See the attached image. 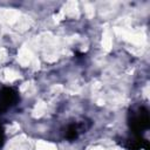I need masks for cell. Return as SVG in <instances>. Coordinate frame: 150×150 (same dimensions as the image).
<instances>
[{
    "mask_svg": "<svg viewBox=\"0 0 150 150\" xmlns=\"http://www.w3.org/2000/svg\"><path fill=\"white\" fill-rule=\"evenodd\" d=\"M16 101V94L11 88H4L0 91V111L8 109Z\"/></svg>",
    "mask_w": 150,
    "mask_h": 150,
    "instance_id": "cell-1",
    "label": "cell"
},
{
    "mask_svg": "<svg viewBox=\"0 0 150 150\" xmlns=\"http://www.w3.org/2000/svg\"><path fill=\"white\" fill-rule=\"evenodd\" d=\"M77 134H79L77 128H76L75 125H71V127L68 128V130H67V132H66V136H67V138H69V139H74V138L77 137Z\"/></svg>",
    "mask_w": 150,
    "mask_h": 150,
    "instance_id": "cell-2",
    "label": "cell"
},
{
    "mask_svg": "<svg viewBox=\"0 0 150 150\" xmlns=\"http://www.w3.org/2000/svg\"><path fill=\"white\" fill-rule=\"evenodd\" d=\"M2 143H4V130L0 125V146L2 145Z\"/></svg>",
    "mask_w": 150,
    "mask_h": 150,
    "instance_id": "cell-3",
    "label": "cell"
}]
</instances>
